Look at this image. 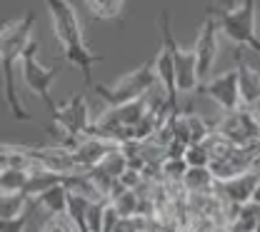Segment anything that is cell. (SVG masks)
I'll return each instance as SVG.
<instances>
[{
    "mask_svg": "<svg viewBox=\"0 0 260 232\" xmlns=\"http://www.w3.org/2000/svg\"><path fill=\"white\" fill-rule=\"evenodd\" d=\"M53 125H50V135L58 140V145L65 142L68 137H83L90 133L93 128V118L85 102V93H73L68 100L58 102V107L50 112Z\"/></svg>",
    "mask_w": 260,
    "mask_h": 232,
    "instance_id": "5b68a950",
    "label": "cell"
},
{
    "mask_svg": "<svg viewBox=\"0 0 260 232\" xmlns=\"http://www.w3.org/2000/svg\"><path fill=\"white\" fill-rule=\"evenodd\" d=\"M30 215H23V217H15V220H0V232H25L28 222H30Z\"/></svg>",
    "mask_w": 260,
    "mask_h": 232,
    "instance_id": "83f0119b",
    "label": "cell"
},
{
    "mask_svg": "<svg viewBox=\"0 0 260 232\" xmlns=\"http://www.w3.org/2000/svg\"><path fill=\"white\" fill-rule=\"evenodd\" d=\"M30 175V170H23V167H3L0 170V192H25Z\"/></svg>",
    "mask_w": 260,
    "mask_h": 232,
    "instance_id": "44dd1931",
    "label": "cell"
},
{
    "mask_svg": "<svg viewBox=\"0 0 260 232\" xmlns=\"http://www.w3.org/2000/svg\"><path fill=\"white\" fill-rule=\"evenodd\" d=\"M198 93L205 95V98H210L223 112L238 110V107L243 105V102H240V78H238V67L208 78L205 83H200Z\"/></svg>",
    "mask_w": 260,
    "mask_h": 232,
    "instance_id": "30bf717a",
    "label": "cell"
},
{
    "mask_svg": "<svg viewBox=\"0 0 260 232\" xmlns=\"http://www.w3.org/2000/svg\"><path fill=\"white\" fill-rule=\"evenodd\" d=\"M40 232H78L73 220L68 215H48V220L43 222Z\"/></svg>",
    "mask_w": 260,
    "mask_h": 232,
    "instance_id": "484cf974",
    "label": "cell"
},
{
    "mask_svg": "<svg viewBox=\"0 0 260 232\" xmlns=\"http://www.w3.org/2000/svg\"><path fill=\"white\" fill-rule=\"evenodd\" d=\"M188 167L190 165H188L183 158H165L160 165V172H162V177H168V180H180V182H183Z\"/></svg>",
    "mask_w": 260,
    "mask_h": 232,
    "instance_id": "d4e9b609",
    "label": "cell"
},
{
    "mask_svg": "<svg viewBox=\"0 0 260 232\" xmlns=\"http://www.w3.org/2000/svg\"><path fill=\"white\" fill-rule=\"evenodd\" d=\"M110 202L118 207V212L123 217H135L140 212V198H138V190H128V187H115V192L110 195Z\"/></svg>",
    "mask_w": 260,
    "mask_h": 232,
    "instance_id": "7402d4cb",
    "label": "cell"
},
{
    "mask_svg": "<svg viewBox=\"0 0 260 232\" xmlns=\"http://www.w3.org/2000/svg\"><path fill=\"white\" fill-rule=\"evenodd\" d=\"M68 195H70L68 185L60 182V185L45 190V192L38 198V207H43L48 215H65V212H68Z\"/></svg>",
    "mask_w": 260,
    "mask_h": 232,
    "instance_id": "ac0fdd59",
    "label": "cell"
},
{
    "mask_svg": "<svg viewBox=\"0 0 260 232\" xmlns=\"http://www.w3.org/2000/svg\"><path fill=\"white\" fill-rule=\"evenodd\" d=\"M105 202L108 200H95L88 210V230L103 232V212H105Z\"/></svg>",
    "mask_w": 260,
    "mask_h": 232,
    "instance_id": "4316f807",
    "label": "cell"
},
{
    "mask_svg": "<svg viewBox=\"0 0 260 232\" xmlns=\"http://www.w3.org/2000/svg\"><path fill=\"white\" fill-rule=\"evenodd\" d=\"M185 115H188V128H190V145H193V142H203L208 135L215 130V125L205 123V118L195 115L193 110H185Z\"/></svg>",
    "mask_w": 260,
    "mask_h": 232,
    "instance_id": "603a6c76",
    "label": "cell"
},
{
    "mask_svg": "<svg viewBox=\"0 0 260 232\" xmlns=\"http://www.w3.org/2000/svg\"><path fill=\"white\" fill-rule=\"evenodd\" d=\"M213 15L218 20L220 35H225L228 40L235 45V50L240 53V48H248L260 55V37H258V3L255 0H238L230 8H213Z\"/></svg>",
    "mask_w": 260,
    "mask_h": 232,
    "instance_id": "3957f363",
    "label": "cell"
},
{
    "mask_svg": "<svg viewBox=\"0 0 260 232\" xmlns=\"http://www.w3.org/2000/svg\"><path fill=\"white\" fill-rule=\"evenodd\" d=\"M93 200H88L85 195H78V192H70L68 195V217L73 220L75 230L78 232H90L88 230V210H90Z\"/></svg>",
    "mask_w": 260,
    "mask_h": 232,
    "instance_id": "d6986e66",
    "label": "cell"
},
{
    "mask_svg": "<svg viewBox=\"0 0 260 232\" xmlns=\"http://www.w3.org/2000/svg\"><path fill=\"white\" fill-rule=\"evenodd\" d=\"M238 78H240V102L243 107H258L260 105V70L238 58Z\"/></svg>",
    "mask_w": 260,
    "mask_h": 232,
    "instance_id": "9a60e30c",
    "label": "cell"
},
{
    "mask_svg": "<svg viewBox=\"0 0 260 232\" xmlns=\"http://www.w3.org/2000/svg\"><path fill=\"white\" fill-rule=\"evenodd\" d=\"M260 163V145L253 147H238V145H230L220 158H215L210 163V170L215 175V180H230V177H238L243 172H250L255 170V165Z\"/></svg>",
    "mask_w": 260,
    "mask_h": 232,
    "instance_id": "8fae6325",
    "label": "cell"
},
{
    "mask_svg": "<svg viewBox=\"0 0 260 232\" xmlns=\"http://www.w3.org/2000/svg\"><path fill=\"white\" fill-rule=\"evenodd\" d=\"M255 202H260V190H258V198H255Z\"/></svg>",
    "mask_w": 260,
    "mask_h": 232,
    "instance_id": "f1b7e54d",
    "label": "cell"
},
{
    "mask_svg": "<svg viewBox=\"0 0 260 232\" xmlns=\"http://www.w3.org/2000/svg\"><path fill=\"white\" fill-rule=\"evenodd\" d=\"M58 72H60V65H45V63L38 60V43L32 40L30 48L25 50V55L20 60V80H23V85L30 90L35 98L45 102L48 112H53L58 107V102L50 95Z\"/></svg>",
    "mask_w": 260,
    "mask_h": 232,
    "instance_id": "8992f818",
    "label": "cell"
},
{
    "mask_svg": "<svg viewBox=\"0 0 260 232\" xmlns=\"http://www.w3.org/2000/svg\"><path fill=\"white\" fill-rule=\"evenodd\" d=\"M113 147H118V145H115V142H108V140H103V137H95V135L75 137V140L68 145V150H70V155H73V160H75L78 172H85V170L95 167Z\"/></svg>",
    "mask_w": 260,
    "mask_h": 232,
    "instance_id": "7c38bea8",
    "label": "cell"
},
{
    "mask_svg": "<svg viewBox=\"0 0 260 232\" xmlns=\"http://www.w3.org/2000/svg\"><path fill=\"white\" fill-rule=\"evenodd\" d=\"M32 28H35V10H28L18 20H10L0 30V67H3V93L5 105L18 120H32L30 110L18 98L15 75L20 70V60L32 43Z\"/></svg>",
    "mask_w": 260,
    "mask_h": 232,
    "instance_id": "6da1fadb",
    "label": "cell"
},
{
    "mask_svg": "<svg viewBox=\"0 0 260 232\" xmlns=\"http://www.w3.org/2000/svg\"><path fill=\"white\" fill-rule=\"evenodd\" d=\"M83 3L95 20H118L128 0H83Z\"/></svg>",
    "mask_w": 260,
    "mask_h": 232,
    "instance_id": "ffe728a7",
    "label": "cell"
},
{
    "mask_svg": "<svg viewBox=\"0 0 260 232\" xmlns=\"http://www.w3.org/2000/svg\"><path fill=\"white\" fill-rule=\"evenodd\" d=\"M38 207V200L28 192H3L0 198V220H15L23 217Z\"/></svg>",
    "mask_w": 260,
    "mask_h": 232,
    "instance_id": "2e32d148",
    "label": "cell"
},
{
    "mask_svg": "<svg viewBox=\"0 0 260 232\" xmlns=\"http://www.w3.org/2000/svg\"><path fill=\"white\" fill-rule=\"evenodd\" d=\"M183 185H185V190H190V192L208 195V192L218 185V180H215V175H213L210 167H188V172H185V177H183Z\"/></svg>",
    "mask_w": 260,
    "mask_h": 232,
    "instance_id": "e0dca14e",
    "label": "cell"
},
{
    "mask_svg": "<svg viewBox=\"0 0 260 232\" xmlns=\"http://www.w3.org/2000/svg\"><path fill=\"white\" fill-rule=\"evenodd\" d=\"M173 58H175V90L178 95L198 93L200 88V75H198V58L195 50L180 48L178 37H173Z\"/></svg>",
    "mask_w": 260,
    "mask_h": 232,
    "instance_id": "4fadbf2b",
    "label": "cell"
},
{
    "mask_svg": "<svg viewBox=\"0 0 260 232\" xmlns=\"http://www.w3.org/2000/svg\"><path fill=\"white\" fill-rule=\"evenodd\" d=\"M215 130L238 147H253L260 145V115L253 107L240 105L238 110L223 112V118L215 123Z\"/></svg>",
    "mask_w": 260,
    "mask_h": 232,
    "instance_id": "52a82bcc",
    "label": "cell"
},
{
    "mask_svg": "<svg viewBox=\"0 0 260 232\" xmlns=\"http://www.w3.org/2000/svg\"><path fill=\"white\" fill-rule=\"evenodd\" d=\"M195 58H198V75L200 83H205L208 78H213V67L218 60V50H220V28L218 20L213 15V10H205V18L198 28V37H195Z\"/></svg>",
    "mask_w": 260,
    "mask_h": 232,
    "instance_id": "9c48e42d",
    "label": "cell"
},
{
    "mask_svg": "<svg viewBox=\"0 0 260 232\" xmlns=\"http://www.w3.org/2000/svg\"><path fill=\"white\" fill-rule=\"evenodd\" d=\"M158 28H160V48L155 53V72H158V83L160 88L168 93L170 102L178 107V90H175V58H173V23H170V13L162 10L158 18Z\"/></svg>",
    "mask_w": 260,
    "mask_h": 232,
    "instance_id": "ba28073f",
    "label": "cell"
},
{
    "mask_svg": "<svg viewBox=\"0 0 260 232\" xmlns=\"http://www.w3.org/2000/svg\"><path fill=\"white\" fill-rule=\"evenodd\" d=\"M45 5H48V13H50L53 35H55V40L63 48V60L70 67L80 70L85 85L93 88V67L103 58L90 50L75 5L70 0H45Z\"/></svg>",
    "mask_w": 260,
    "mask_h": 232,
    "instance_id": "7a4b0ae2",
    "label": "cell"
},
{
    "mask_svg": "<svg viewBox=\"0 0 260 232\" xmlns=\"http://www.w3.org/2000/svg\"><path fill=\"white\" fill-rule=\"evenodd\" d=\"M183 160L190 167H210V152L205 147V142H193L188 145V150L183 152Z\"/></svg>",
    "mask_w": 260,
    "mask_h": 232,
    "instance_id": "cb8c5ba5",
    "label": "cell"
},
{
    "mask_svg": "<svg viewBox=\"0 0 260 232\" xmlns=\"http://www.w3.org/2000/svg\"><path fill=\"white\" fill-rule=\"evenodd\" d=\"M220 192L225 195L235 207H243L248 202H255L260 190V170H250V172H243L238 177H230V180H220L218 182Z\"/></svg>",
    "mask_w": 260,
    "mask_h": 232,
    "instance_id": "5bb4252c",
    "label": "cell"
},
{
    "mask_svg": "<svg viewBox=\"0 0 260 232\" xmlns=\"http://www.w3.org/2000/svg\"><path fill=\"white\" fill-rule=\"evenodd\" d=\"M158 88H160V83H158V72H155V60H148L143 65L133 67L130 72L120 75L113 85H93L98 98L105 100L108 107L143 100Z\"/></svg>",
    "mask_w": 260,
    "mask_h": 232,
    "instance_id": "277c9868",
    "label": "cell"
}]
</instances>
